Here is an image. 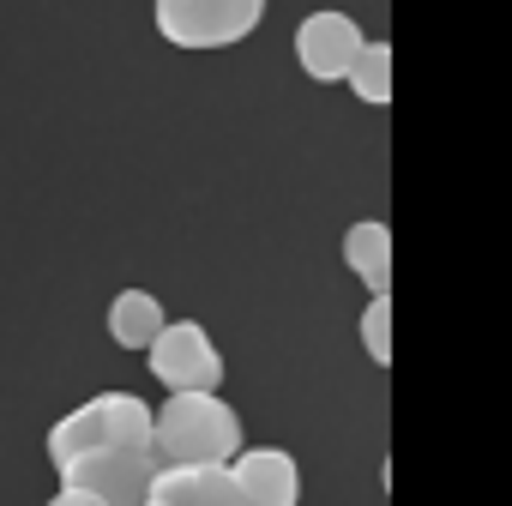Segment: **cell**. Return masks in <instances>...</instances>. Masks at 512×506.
Returning <instances> with one entry per match:
<instances>
[{
  "instance_id": "1",
  "label": "cell",
  "mask_w": 512,
  "mask_h": 506,
  "mask_svg": "<svg viewBox=\"0 0 512 506\" xmlns=\"http://www.w3.org/2000/svg\"><path fill=\"white\" fill-rule=\"evenodd\" d=\"M151 452L163 470L229 464L241 452V410L223 392H169V404H151Z\"/></svg>"
},
{
  "instance_id": "2",
  "label": "cell",
  "mask_w": 512,
  "mask_h": 506,
  "mask_svg": "<svg viewBox=\"0 0 512 506\" xmlns=\"http://www.w3.org/2000/svg\"><path fill=\"white\" fill-rule=\"evenodd\" d=\"M151 434V404L139 392H97L85 398L79 410H67L55 428H49V464H73L97 446H115V440H145Z\"/></svg>"
},
{
  "instance_id": "3",
  "label": "cell",
  "mask_w": 512,
  "mask_h": 506,
  "mask_svg": "<svg viewBox=\"0 0 512 506\" xmlns=\"http://www.w3.org/2000/svg\"><path fill=\"white\" fill-rule=\"evenodd\" d=\"M266 19V0H151V25L175 49H235Z\"/></svg>"
},
{
  "instance_id": "4",
  "label": "cell",
  "mask_w": 512,
  "mask_h": 506,
  "mask_svg": "<svg viewBox=\"0 0 512 506\" xmlns=\"http://www.w3.org/2000/svg\"><path fill=\"white\" fill-rule=\"evenodd\" d=\"M157 470H163V458L151 452V434H145V440H115V446H97V452L61 464V488H79L103 506H145Z\"/></svg>"
},
{
  "instance_id": "5",
  "label": "cell",
  "mask_w": 512,
  "mask_h": 506,
  "mask_svg": "<svg viewBox=\"0 0 512 506\" xmlns=\"http://www.w3.org/2000/svg\"><path fill=\"white\" fill-rule=\"evenodd\" d=\"M145 362L169 392H217L223 386V350L211 344V332L199 320H169L151 338Z\"/></svg>"
},
{
  "instance_id": "6",
  "label": "cell",
  "mask_w": 512,
  "mask_h": 506,
  "mask_svg": "<svg viewBox=\"0 0 512 506\" xmlns=\"http://www.w3.org/2000/svg\"><path fill=\"white\" fill-rule=\"evenodd\" d=\"M362 43H368L362 25L350 13H338V7H320V13H308L296 25V61H302V73L314 85H338L350 73V61H356Z\"/></svg>"
},
{
  "instance_id": "7",
  "label": "cell",
  "mask_w": 512,
  "mask_h": 506,
  "mask_svg": "<svg viewBox=\"0 0 512 506\" xmlns=\"http://www.w3.org/2000/svg\"><path fill=\"white\" fill-rule=\"evenodd\" d=\"M229 476L253 506H302V470L284 446H241L229 458Z\"/></svg>"
},
{
  "instance_id": "8",
  "label": "cell",
  "mask_w": 512,
  "mask_h": 506,
  "mask_svg": "<svg viewBox=\"0 0 512 506\" xmlns=\"http://www.w3.org/2000/svg\"><path fill=\"white\" fill-rule=\"evenodd\" d=\"M145 506H253V500L235 488L229 464H193V470H157Z\"/></svg>"
},
{
  "instance_id": "9",
  "label": "cell",
  "mask_w": 512,
  "mask_h": 506,
  "mask_svg": "<svg viewBox=\"0 0 512 506\" xmlns=\"http://www.w3.org/2000/svg\"><path fill=\"white\" fill-rule=\"evenodd\" d=\"M344 266L368 284V296H392V229L380 217L344 229Z\"/></svg>"
},
{
  "instance_id": "10",
  "label": "cell",
  "mask_w": 512,
  "mask_h": 506,
  "mask_svg": "<svg viewBox=\"0 0 512 506\" xmlns=\"http://www.w3.org/2000/svg\"><path fill=\"white\" fill-rule=\"evenodd\" d=\"M169 326V314H163V302L151 296V290H121L115 302H109V338L121 344V350H151V338Z\"/></svg>"
},
{
  "instance_id": "11",
  "label": "cell",
  "mask_w": 512,
  "mask_h": 506,
  "mask_svg": "<svg viewBox=\"0 0 512 506\" xmlns=\"http://www.w3.org/2000/svg\"><path fill=\"white\" fill-rule=\"evenodd\" d=\"M344 85L362 97V103H392V43L386 37H368L362 49H356V61H350V73H344Z\"/></svg>"
},
{
  "instance_id": "12",
  "label": "cell",
  "mask_w": 512,
  "mask_h": 506,
  "mask_svg": "<svg viewBox=\"0 0 512 506\" xmlns=\"http://www.w3.org/2000/svg\"><path fill=\"white\" fill-rule=\"evenodd\" d=\"M362 350L374 368H392V296H368L362 308Z\"/></svg>"
},
{
  "instance_id": "13",
  "label": "cell",
  "mask_w": 512,
  "mask_h": 506,
  "mask_svg": "<svg viewBox=\"0 0 512 506\" xmlns=\"http://www.w3.org/2000/svg\"><path fill=\"white\" fill-rule=\"evenodd\" d=\"M49 506H103V500H91V494H79V488H55Z\"/></svg>"
}]
</instances>
